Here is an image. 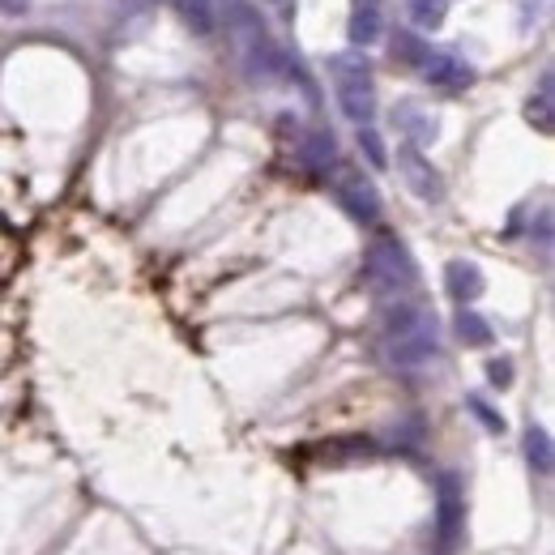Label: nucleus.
I'll return each instance as SVG.
<instances>
[{
    "label": "nucleus",
    "mask_w": 555,
    "mask_h": 555,
    "mask_svg": "<svg viewBox=\"0 0 555 555\" xmlns=\"http://www.w3.org/2000/svg\"><path fill=\"white\" fill-rule=\"evenodd\" d=\"M423 77L432 86H440V90H466V86H474V69L466 65L462 56H453V52H427V60H423Z\"/></svg>",
    "instance_id": "obj_7"
},
{
    "label": "nucleus",
    "mask_w": 555,
    "mask_h": 555,
    "mask_svg": "<svg viewBox=\"0 0 555 555\" xmlns=\"http://www.w3.org/2000/svg\"><path fill=\"white\" fill-rule=\"evenodd\" d=\"M363 278H368V287L376 295H402L419 282V269H415V257L406 252L402 240L380 235V240H372L368 257H363Z\"/></svg>",
    "instance_id": "obj_3"
},
{
    "label": "nucleus",
    "mask_w": 555,
    "mask_h": 555,
    "mask_svg": "<svg viewBox=\"0 0 555 555\" xmlns=\"http://www.w3.org/2000/svg\"><path fill=\"white\" fill-rule=\"evenodd\" d=\"M466 406H470L474 415L483 419V427H487V432H504V415H496V410H491L483 398H466Z\"/></svg>",
    "instance_id": "obj_20"
},
{
    "label": "nucleus",
    "mask_w": 555,
    "mask_h": 555,
    "mask_svg": "<svg viewBox=\"0 0 555 555\" xmlns=\"http://www.w3.org/2000/svg\"><path fill=\"white\" fill-rule=\"evenodd\" d=\"M376 35H380V13L376 9H355L351 13V22H346V39H351V47H368V43H376Z\"/></svg>",
    "instance_id": "obj_11"
},
{
    "label": "nucleus",
    "mask_w": 555,
    "mask_h": 555,
    "mask_svg": "<svg viewBox=\"0 0 555 555\" xmlns=\"http://www.w3.org/2000/svg\"><path fill=\"white\" fill-rule=\"evenodd\" d=\"M180 22L193 30V35H210V30H214L210 0H180Z\"/></svg>",
    "instance_id": "obj_16"
},
{
    "label": "nucleus",
    "mask_w": 555,
    "mask_h": 555,
    "mask_svg": "<svg viewBox=\"0 0 555 555\" xmlns=\"http://www.w3.org/2000/svg\"><path fill=\"white\" fill-rule=\"evenodd\" d=\"M440 351V325L436 312L423 304H398L385 316V355L398 368H419V363L436 359Z\"/></svg>",
    "instance_id": "obj_1"
},
{
    "label": "nucleus",
    "mask_w": 555,
    "mask_h": 555,
    "mask_svg": "<svg viewBox=\"0 0 555 555\" xmlns=\"http://www.w3.org/2000/svg\"><path fill=\"white\" fill-rule=\"evenodd\" d=\"M432 47H423L415 35H393V60H406V65H423Z\"/></svg>",
    "instance_id": "obj_17"
},
{
    "label": "nucleus",
    "mask_w": 555,
    "mask_h": 555,
    "mask_svg": "<svg viewBox=\"0 0 555 555\" xmlns=\"http://www.w3.org/2000/svg\"><path fill=\"white\" fill-rule=\"evenodd\" d=\"M304 163L316 167V171H329L333 163H338V141H333V133H325V129L308 133V141H304Z\"/></svg>",
    "instance_id": "obj_10"
},
{
    "label": "nucleus",
    "mask_w": 555,
    "mask_h": 555,
    "mask_svg": "<svg viewBox=\"0 0 555 555\" xmlns=\"http://www.w3.org/2000/svg\"><path fill=\"white\" fill-rule=\"evenodd\" d=\"M466 526V491H462V479L453 470H444L436 479V534L444 547L457 543V534Z\"/></svg>",
    "instance_id": "obj_4"
},
{
    "label": "nucleus",
    "mask_w": 555,
    "mask_h": 555,
    "mask_svg": "<svg viewBox=\"0 0 555 555\" xmlns=\"http://www.w3.org/2000/svg\"><path fill=\"white\" fill-rule=\"evenodd\" d=\"M329 73H333V90H338V107L346 120L355 124H372L376 116V82H372V60L351 47V52L329 56Z\"/></svg>",
    "instance_id": "obj_2"
},
{
    "label": "nucleus",
    "mask_w": 555,
    "mask_h": 555,
    "mask_svg": "<svg viewBox=\"0 0 555 555\" xmlns=\"http://www.w3.org/2000/svg\"><path fill=\"white\" fill-rule=\"evenodd\" d=\"M526 120L538 133H551V73L538 77V94L526 103Z\"/></svg>",
    "instance_id": "obj_15"
},
{
    "label": "nucleus",
    "mask_w": 555,
    "mask_h": 555,
    "mask_svg": "<svg viewBox=\"0 0 555 555\" xmlns=\"http://www.w3.org/2000/svg\"><path fill=\"white\" fill-rule=\"evenodd\" d=\"M487 380H491V385H496V389H509L513 385V359H487Z\"/></svg>",
    "instance_id": "obj_19"
},
{
    "label": "nucleus",
    "mask_w": 555,
    "mask_h": 555,
    "mask_svg": "<svg viewBox=\"0 0 555 555\" xmlns=\"http://www.w3.org/2000/svg\"><path fill=\"white\" fill-rule=\"evenodd\" d=\"M393 124L406 133L410 146H427V141H436V133H440V120L423 103H398V111H393Z\"/></svg>",
    "instance_id": "obj_9"
},
{
    "label": "nucleus",
    "mask_w": 555,
    "mask_h": 555,
    "mask_svg": "<svg viewBox=\"0 0 555 555\" xmlns=\"http://www.w3.org/2000/svg\"><path fill=\"white\" fill-rule=\"evenodd\" d=\"M30 9V0H0V13H9V18H22Z\"/></svg>",
    "instance_id": "obj_21"
},
{
    "label": "nucleus",
    "mask_w": 555,
    "mask_h": 555,
    "mask_svg": "<svg viewBox=\"0 0 555 555\" xmlns=\"http://www.w3.org/2000/svg\"><path fill=\"white\" fill-rule=\"evenodd\" d=\"M333 193H338L342 210L351 214L355 222H376L380 218V193H376L372 180H363V171H338Z\"/></svg>",
    "instance_id": "obj_5"
},
{
    "label": "nucleus",
    "mask_w": 555,
    "mask_h": 555,
    "mask_svg": "<svg viewBox=\"0 0 555 555\" xmlns=\"http://www.w3.org/2000/svg\"><path fill=\"white\" fill-rule=\"evenodd\" d=\"M355 9H376V0H355Z\"/></svg>",
    "instance_id": "obj_22"
},
{
    "label": "nucleus",
    "mask_w": 555,
    "mask_h": 555,
    "mask_svg": "<svg viewBox=\"0 0 555 555\" xmlns=\"http://www.w3.org/2000/svg\"><path fill=\"white\" fill-rule=\"evenodd\" d=\"M457 338H462L466 346H491V338H496V333H491L487 316L462 308V312H457Z\"/></svg>",
    "instance_id": "obj_13"
},
{
    "label": "nucleus",
    "mask_w": 555,
    "mask_h": 555,
    "mask_svg": "<svg viewBox=\"0 0 555 555\" xmlns=\"http://www.w3.org/2000/svg\"><path fill=\"white\" fill-rule=\"evenodd\" d=\"M406 13L419 30H440L449 18V0H406Z\"/></svg>",
    "instance_id": "obj_12"
},
{
    "label": "nucleus",
    "mask_w": 555,
    "mask_h": 555,
    "mask_svg": "<svg viewBox=\"0 0 555 555\" xmlns=\"http://www.w3.org/2000/svg\"><path fill=\"white\" fill-rule=\"evenodd\" d=\"M359 150L368 154L372 167H389V154H385V141H380L376 129H368V124H359Z\"/></svg>",
    "instance_id": "obj_18"
},
{
    "label": "nucleus",
    "mask_w": 555,
    "mask_h": 555,
    "mask_svg": "<svg viewBox=\"0 0 555 555\" xmlns=\"http://www.w3.org/2000/svg\"><path fill=\"white\" fill-rule=\"evenodd\" d=\"M526 457H530V466H534L538 474H551V466H555V449H551L547 427H530V432H526Z\"/></svg>",
    "instance_id": "obj_14"
},
{
    "label": "nucleus",
    "mask_w": 555,
    "mask_h": 555,
    "mask_svg": "<svg viewBox=\"0 0 555 555\" xmlns=\"http://www.w3.org/2000/svg\"><path fill=\"white\" fill-rule=\"evenodd\" d=\"M444 291H449V299H457V304L466 308L487 291V278L474 261H449L444 265Z\"/></svg>",
    "instance_id": "obj_8"
},
{
    "label": "nucleus",
    "mask_w": 555,
    "mask_h": 555,
    "mask_svg": "<svg viewBox=\"0 0 555 555\" xmlns=\"http://www.w3.org/2000/svg\"><path fill=\"white\" fill-rule=\"evenodd\" d=\"M398 171H402V180L410 184V193H415L419 201H440L444 197V180H440V171L427 163L423 150L419 146H406L398 150Z\"/></svg>",
    "instance_id": "obj_6"
}]
</instances>
